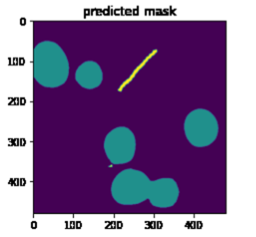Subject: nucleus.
<instances>
[{"mask_svg": "<svg viewBox=\"0 0 256 237\" xmlns=\"http://www.w3.org/2000/svg\"><path fill=\"white\" fill-rule=\"evenodd\" d=\"M35 77L40 73L58 74L65 78L68 73V61L62 49L54 42L44 41L34 49Z\"/></svg>", "mask_w": 256, "mask_h": 237, "instance_id": "obj_1", "label": "nucleus"}]
</instances>
